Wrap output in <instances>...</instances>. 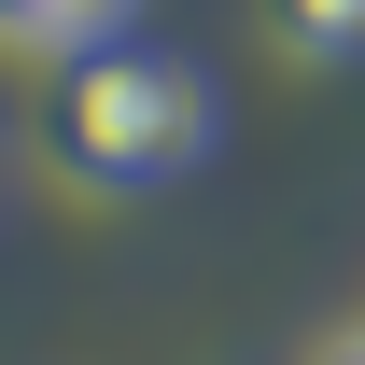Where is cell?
I'll list each match as a JSON object with an SVG mask.
<instances>
[{
  "mask_svg": "<svg viewBox=\"0 0 365 365\" xmlns=\"http://www.w3.org/2000/svg\"><path fill=\"white\" fill-rule=\"evenodd\" d=\"M43 155L98 197H155L211 155V71L197 56H155V43H98L56 71V113H43Z\"/></svg>",
  "mask_w": 365,
  "mask_h": 365,
  "instance_id": "cell-1",
  "label": "cell"
},
{
  "mask_svg": "<svg viewBox=\"0 0 365 365\" xmlns=\"http://www.w3.org/2000/svg\"><path fill=\"white\" fill-rule=\"evenodd\" d=\"M127 14H140V0H0V43H14V56H56V71H71V56L127 43Z\"/></svg>",
  "mask_w": 365,
  "mask_h": 365,
  "instance_id": "cell-2",
  "label": "cell"
},
{
  "mask_svg": "<svg viewBox=\"0 0 365 365\" xmlns=\"http://www.w3.org/2000/svg\"><path fill=\"white\" fill-rule=\"evenodd\" d=\"M295 56H365V0H281Z\"/></svg>",
  "mask_w": 365,
  "mask_h": 365,
  "instance_id": "cell-3",
  "label": "cell"
},
{
  "mask_svg": "<svg viewBox=\"0 0 365 365\" xmlns=\"http://www.w3.org/2000/svg\"><path fill=\"white\" fill-rule=\"evenodd\" d=\"M323 365H365V337H337V351H323Z\"/></svg>",
  "mask_w": 365,
  "mask_h": 365,
  "instance_id": "cell-4",
  "label": "cell"
}]
</instances>
